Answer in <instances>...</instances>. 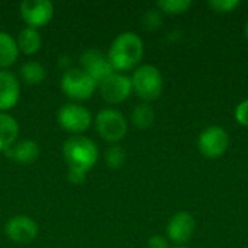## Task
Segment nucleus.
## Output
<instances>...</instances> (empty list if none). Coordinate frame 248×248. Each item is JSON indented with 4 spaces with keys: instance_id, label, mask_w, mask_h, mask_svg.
Masks as SVG:
<instances>
[{
    "instance_id": "nucleus-1",
    "label": "nucleus",
    "mask_w": 248,
    "mask_h": 248,
    "mask_svg": "<svg viewBox=\"0 0 248 248\" xmlns=\"http://www.w3.org/2000/svg\"><path fill=\"white\" fill-rule=\"evenodd\" d=\"M144 57V42L141 36L132 31L119 33L109 46L108 58L118 73L135 70Z\"/></svg>"
},
{
    "instance_id": "nucleus-2",
    "label": "nucleus",
    "mask_w": 248,
    "mask_h": 248,
    "mask_svg": "<svg viewBox=\"0 0 248 248\" xmlns=\"http://www.w3.org/2000/svg\"><path fill=\"white\" fill-rule=\"evenodd\" d=\"M62 155L65 163L68 164V169L81 170L87 173L97 163L99 150L90 138L74 135L64 142Z\"/></svg>"
},
{
    "instance_id": "nucleus-3",
    "label": "nucleus",
    "mask_w": 248,
    "mask_h": 248,
    "mask_svg": "<svg viewBox=\"0 0 248 248\" xmlns=\"http://www.w3.org/2000/svg\"><path fill=\"white\" fill-rule=\"evenodd\" d=\"M131 81H132V92H135L137 96L142 99L145 103L157 100L164 89L163 74L153 64L138 65L131 76Z\"/></svg>"
},
{
    "instance_id": "nucleus-4",
    "label": "nucleus",
    "mask_w": 248,
    "mask_h": 248,
    "mask_svg": "<svg viewBox=\"0 0 248 248\" xmlns=\"http://www.w3.org/2000/svg\"><path fill=\"white\" fill-rule=\"evenodd\" d=\"M196 145L203 157L211 160L219 158L230 148V134L221 125H209L198 135Z\"/></svg>"
},
{
    "instance_id": "nucleus-5",
    "label": "nucleus",
    "mask_w": 248,
    "mask_h": 248,
    "mask_svg": "<svg viewBox=\"0 0 248 248\" xmlns=\"http://www.w3.org/2000/svg\"><path fill=\"white\" fill-rule=\"evenodd\" d=\"M94 125L97 134L108 142H119L128 134V121L116 109H103L96 115Z\"/></svg>"
},
{
    "instance_id": "nucleus-6",
    "label": "nucleus",
    "mask_w": 248,
    "mask_h": 248,
    "mask_svg": "<svg viewBox=\"0 0 248 248\" xmlns=\"http://www.w3.org/2000/svg\"><path fill=\"white\" fill-rule=\"evenodd\" d=\"M61 89L73 100H87L97 89V83L81 68H68L62 74Z\"/></svg>"
},
{
    "instance_id": "nucleus-7",
    "label": "nucleus",
    "mask_w": 248,
    "mask_h": 248,
    "mask_svg": "<svg viewBox=\"0 0 248 248\" xmlns=\"http://www.w3.org/2000/svg\"><path fill=\"white\" fill-rule=\"evenodd\" d=\"M97 89L102 99H105L108 103L116 105L129 97V94L132 93V81L129 76L113 71L97 84Z\"/></svg>"
},
{
    "instance_id": "nucleus-8",
    "label": "nucleus",
    "mask_w": 248,
    "mask_h": 248,
    "mask_svg": "<svg viewBox=\"0 0 248 248\" xmlns=\"http://www.w3.org/2000/svg\"><path fill=\"white\" fill-rule=\"evenodd\" d=\"M57 119L67 132L76 135L86 132L92 125V113L89 109L77 103H67L61 106L57 113Z\"/></svg>"
},
{
    "instance_id": "nucleus-9",
    "label": "nucleus",
    "mask_w": 248,
    "mask_h": 248,
    "mask_svg": "<svg viewBox=\"0 0 248 248\" xmlns=\"http://www.w3.org/2000/svg\"><path fill=\"white\" fill-rule=\"evenodd\" d=\"M196 231V219L187 211L176 212L166 225V237L176 246H186Z\"/></svg>"
},
{
    "instance_id": "nucleus-10",
    "label": "nucleus",
    "mask_w": 248,
    "mask_h": 248,
    "mask_svg": "<svg viewBox=\"0 0 248 248\" xmlns=\"http://www.w3.org/2000/svg\"><path fill=\"white\" fill-rule=\"evenodd\" d=\"M22 19L29 28L38 29L49 23L54 16V4L49 0H25L19 6Z\"/></svg>"
},
{
    "instance_id": "nucleus-11",
    "label": "nucleus",
    "mask_w": 248,
    "mask_h": 248,
    "mask_svg": "<svg viewBox=\"0 0 248 248\" xmlns=\"http://www.w3.org/2000/svg\"><path fill=\"white\" fill-rule=\"evenodd\" d=\"M80 64L81 70L86 71L97 84L115 71L113 67L110 65L108 55L96 48L83 51L80 55Z\"/></svg>"
},
{
    "instance_id": "nucleus-12",
    "label": "nucleus",
    "mask_w": 248,
    "mask_h": 248,
    "mask_svg": "<svg viewBox=\"0 0 248 248\" xmlns=\"http://www.w3.org/2000/svg\"><path fill=\"white\" fill-rule=\"evenodd\" d=\"M6 235L13 243L29 244L38 235V224L26 215H16L7 221Z\"/></svg>"
},
{
    "instance_id": "nucleus-13",
    "label": "nucleus",
    "mask_w": 248,
    "mask_h": 248,
    "mask_svg": "<svg viewBox=\"0 0 248 248\" xmlns=\"http://www.w3.org/2000/svg\"><path fill=\"white\" fill-rule=\"evenodd\" d=\"M19 97L20 84L17 77L7 70H0V112L15 108Z\"/></svg>"
},
{
    "instance_id": "nucleus-14",
    "label": "nucleus",
    "mask_w": 248,
    "mask_h": 248,
    "mask_svg": "<svg viewBox=\"0 0 248 248\" xmlns=\"http://www.w3.org/2000/svg\"><path fill=\"white\" fill-rule=\"evenodd\" d=\"M4 153L19 164H32L39 157V147L32 140H22L9 147Z\"/></svg>"
},
{
    "instance_id": "nucleus-15",
    "label": "nucleus",
    "mask_w": 248,
    "mask_h": 248,
    "mask_svg": "<svg viewBox=\"0 0 248 248\" xmlns=\"http://www.w3.org/2000/svg\"><path fill=\"white\" fill-rule=\"evenodd\" d=\"M19 135V125L16 119L6 112H0V153L12 147Z\"/></svg>"
},
{
    "instance_id": "nucleus-16",
    "label": "nucleus",
    "mask_w": 248,
    "mask_h": 248,
    "mask_svg": "<svg viewBox=\"0 0 248 248\" xmlns=\"http://www.w3.org/2000/svg\"><path fill=\"white\" fill-rule=\"evenodd\" d=\"M19 55V48L16 39L7 33L0 31V68L12 67Z\"/></svg>"
},
{
    "instance_id": "nucleus-17",
    "label": "nucleus",
    "mask_w": 248,
    "mask_h": 248,
    "mask_svg": "<svg viewBox=\"0 0 248 248\" xmlns=\"http://www.w3.org/2000/svg\"><path fill=\"white\" fill-rule=\"evenodd\" d=\"M155 110L150 103H140L131 112V122L138 131H147L154 125Z\"/></svg>"
},
{
    "instance_id": "nucleus-18",
    "label": "nucleus",
    "mask_w": 248,
    "mask_h": 248,
    "mask_svg": "<svg viewBox=\"0 0 248 248\" xmlns=\"http://www.w3.org/2000/svg\"><path fill=\"white\" fill-rule=\"evenodd\" d=\"M16 44H17L19 51H22L26 55H32V54L39 51L42 39H41V35H39L38 29L26 26L25 29H22L19 32Z\"/></svg>"
},
{
    "instance_id": "nucleus-19",
    "label": "nucleus",
    "mask_w": 248,
    "mask_h": 248,
    "mask_svg": "<svg viewBox=\"0 0 248 248\" xmlns=\"http://www.w3.org/2000/svg\"><path fill=\"white\" fill-rule=\"evenodd\" d=\"M19 76L22 78L23 83L35 86V84H41L45 77H46V71L44 68V65L38 61H26L20 65L19 68Z\"/></svg>"
},
{
    "instance_id": "nucleus-20",
    "label": "nucleus",
    "mask_w": 248,
    "mask_h": 248,
    "mask_svg": "<svg viewBox=\"0 0 248 248\" xmlns=\"http://www.w3.org/2000/svg\"><path fill=\"white\" fill-rule=\"evenodd\" d=\"M190 0H160L157 1V9L166 15H183L192 7Z\"/></svg>"
},
{
    "instance_id": "nucleus-21",
    "label": "nucleus",
    "mask_w": 248,
    "mask_h": 248,
    "mask_svg": "<svg viewBox=\"0 0 248 248\" xmlns=\"http://www.w3.org/2000/svg\"><path fill=\"white\" fill-rule=\"evenodd\" d=\"M105 160H106V164H108L109 169L118 170V169H121L125 164L126 153H125V150L121 145L115 144V145L108 148V151L105 154Z\"/></svg>"
},
{
    "instance_id": "nucleus-22",
    "label": "nucleus",
    "mask_w": 248,
    "mask_h": 248,
    "mask_svg": "<svg viewBox=\"0 0 248 248\" xmlns=\"http://www.w3.org/2000/svg\"><path fill=\"white\" fill-rule=\"evenodd\" d=\"M163 25V13L155 7V9H148L142 15V28L148 32H154L160 29Z\"/></svg>"
},
{
    "instance_id": "nucleus-23",
    "label": "nucleus",
    "mask_w": 248,
    "mask_h": 248,
    "mask_svg": "<svg viewBox=\"0 0 248 248\" xmlns=\"http://www.w3.org/2000/svg\"><path fill=\"white\" fill-rule=\"evenodd\" d=\"M208 6L212 12L224 15V13H232L237 7L241 6V1L240 0H209Z\"/></svg>"
},
{
    "instance_id": "nucleus-24",
    "label": "nucleus",
    "mask_w": 248,
    "mask_h": 248,
    "mask_svg": "<svg viewBox=\"0 0 248 248\" xmlns=\"http://www.w3.org/2000/svg\"><path fill=\"white\" fill-rule=\"evenodd\" d=\"M234 119L240 126L248 128V97L241 100L234 109Z\"/></svg>"
},
{
    "instance_id": "nucleus-25",
    "label": "nucleus",
    "mask_w": 248,
    "mask_h": 248,
    "mask_svg": "<svg viewBox=\"0 0 248 248\" xmlns=\"http://www.w3.org/2000/svg\"><path fill=\"white\" fill-rule=\"evenodd\" d=\"M147 247L148 248H171L170 247V241L167 240V237L155 234L151 235L147 241Z\"/></svg>"
},
{
    "instance_id": "nucleus-26",
    "label": "nucleus",
    "mask_w": 248,
    "mask_h": 248,
    "mask_svg": "<svg viewBox=\"0 0 248 248\" xmlns=\"http://www.w3.org/2000/svg\"><path fill=\"white\" fill-rule=\"evenodd\" d=\"M67 180L73 185H83L86 182V173L81 170H74V169H68L67 173Z\"/></svg>"
},
{
    "instance_id": "nucleus-27",
    "label": "nucleus",
    "mask_w": 248,
    "mask_h": 248,
    "mask_svg": "<svg viewBox=\"0 0 248 248\" xmlns=\"http://www.w3.org/2000/svg\"><path fill=\"white\" fill-rule=\"evenodd\" d=\"M244 36H246V39L248 41V19L247 22H246V25H244Z\"/></svg>"
},
{
    "instance_id": "nucleus-28",
    "label": "nucleus",
    "mask_w": 248,
    "mask_h": 248,
    "mask_svg": "<svg viewBox=\"0 0 248 248\" xmlns=\"http://www.w3.org/2000/svg\"><path fill=\"white\" fill-rule=\"evenodd\" d=\"M171 248H190V247H187V246H176V247H171Z\"/></svg>"
}]
</instances>
